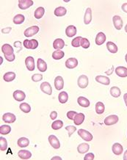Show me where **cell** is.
Masks as SVG:
<instances>
[{
	"mask_svg": "<svg viewBox=\"0 0 127 160\" xmlns=\"http://www.w3.org/2000/svg\"><path fill=\"white\" fill-rule=\"evenodd\" d=\"M78 66V60L76 58H69L66 61V66L69 69L75 68Z\"/></svg>",
	"mask_w": 127,
	"mask_h": 160,
	"instance_id": "8fae6325",
	"label": "cell"
},
{
	"mask_svg": "<svg viewBox=\"0 0 127 160\" xmlns=\"http://www.w3.org/2000/svg\"><path fill=\"white\" fill-rule=\"evenodd\" d=\"M2 52H3L4 54L7 55V56H9V55L14 54V51L13 49L12 46L8 44H4L2 47Z\"/></svg>",
	"mask_w": 127,
	"mask_h": 160,
	"instance_id": "9a60e30c",
	"label": "cell"
},
{
	"mask_svg": "<svg viewBox=\"0 0 127 160\" xmlns=\"http://www.w3.org/2000/svg\"><path fill=\"white\" fill-rule=\"evenodd\" d=\"M112 71H113V67H112V69H111L110 71H107V72H106V73H109L108 75H111V73H112Z\"/></svg>",
	"mask_w": 127,
	"mask_h": 160,
	"instance_id": "11a10c76",
	"label": "cell"
},
{
	"mask_svg": "<svg viewBox=\"0 0 127 160\" xmlns=\"http://www.w3.org/2000/svg\"><path fill=\"white\" fill-rule=\"evenodd\" d=\"M78 134L82 137V140L87 141V142H90V141H91L93 140V135L91 134V133H90L89 131H86L84 129L79 130Z\"/></svg>",
	"mask_w": 127,
	"mask_h": 160,
	"instance_id": "7a4b0ae2",
	"label": "cell"
},
{
	"mask_svg": "<svg viewBox=\"0 0 127 160\" xmlns=\"http://www.w3.org/2000/svg\"><path fill=\"white\" fill-rule=\"evenodd\" d=\"M112 22H113V24L115 29H118V30H121L122 29L124 22H123L122 18L119 15H115V16H113Z\"/></svg>",
	"mask_w": 127,
	"mask_h": 160,
	"instance_id": "277c9868",
	"label": "cell"
},
{
	"mask_svg": "<svg viewBox=\"0 0 127 160\" xmlns=\"http://www.w3.org/2000/svg\"><path fill=\"white\" fill-rule=\"evenodd\" d=\"M90 146L87 143H81L77 147V151L80 154H85L89 151Z\"/></svg>",
	"mask_w": 127,
	"mask_h": 160,
	"instance_id": "83f0119b",
	"label": "cell"
},
{
	"mask_svg": "<svg viewBox=\"0 0 127 160\" xmlns=\"http://www.w3.org/2000/svg\"><path fill=\"white\" fill-rule=\"evenodd\" d=\"M80 45H81V46L82 48H84V49H87V48L90 47V42H89L88 40L87 39V38H82V39L81 41V43H80Z\"/></svg>",
	"mask_w": 127,
	"mask_h": 160,
	"instance_id": "7bdbcfd3",
	"label": "cell"
},
{
	"mask_svg": "<svg viewBox=\"0 0 127 160\" xmlns=\"http://www.w3.org/2000/svg\"><path fill=\"white\" fill-rule=\"evenodd\" d=\"M34 4L32 0H19V8L21 10H27L29 7L32 6Z\"/></svg>",
	"mask_w": 127,
	"mask_h": 160,
	"instance_id": "ba28073f",
	"label": "cell"
},
{
	"mask_svg": "<svg viewBox=\"0 0 127 160\" xmlns=\"http://www.w3.org/2000/svg\"><path fill=\"white\" fill-rule=\"evenodd\" d=\"M125 31L126 32V33H127V24L126 25V27H125Z\"/></svg>",
	"mask_w": 127,
	"mask_h": 160,
	"instance_id": "6f0895ef",
	"label": "cell"
},
{
	"mask_svg": "<svg viewBox=\"0 0 127 160\" xmlns=\"http://www.w3.org/2000/svg\"><path fill=\"white\" fill-rule=\"evenodd\" d=\"M24 46L26 49H35L38 46V42L35 39H32L29 41V40H25L24 41Z\"/></svg>",
	"mask_w": 127,
	"mask_h": 160,
	"instance_id": "6da1fadb",
	"label": "cell"
},
{
	"mask_svg": "<svg viewBox=\"0 0 127 160\" xmlns=\"http://www.w3.org/2000/svg\"><path fill=\"white\" fill-rule=\"evenodd\" d=\"M110 94L111 96L115 98H118L121 94V89L118 87H112L110 89Z\"/></svg>",
	"mask_w": 127,
	"mask_h": 160,
	"instance_id": "e575fe53",
	"label": "cell"
},
{
	"mask_svg": "<svg viewBox=\"0 0 127 160\" xmlns=\"http://www.w3.org/2000/svg\"><path fill=\"white\" fill-rule=\"evenodd\" d=\"M82 39V38L80 36L79 37H77L76 38H74L73 41H72L71 42V45L74 47H80L81 45H80V43H81V41Z\"/></svg>",
	"mask_w": 127,
	"mask_h": 160,
	"instance_id": "b9f144b4",
	"label": "cell"
},
{
	"mask_svg": "<svg viewBox=\"0 0 127 160\" xmlns=\"http://www.w3.org/2000/svg\"><path fill=\"white\" fill-rule=\"evenodd\" d=\"M25 64L29 71H32L35 70V60L32 57H27L25 59Z\"/></svg>",
	"mask_w": 127,
	"mask_h": 160,
	"instance_id": "4fadbf2b",
	"label": "cell"
},
{
	"mask_svg": "<svg viewBox=\"0 0 127 160\" xmlns=\"http://www.w3.org/2000/svg\"><path fill=\"white\" fill-rule=\"evenodd\" d=\"M124 101H125L126 105V107H127V93H125V94H124Z\"/></svg>",
	"mask_w": 127,
	"mask_h": 160,
	"instance_id": "f5cc1de1",
	"label": "cell"
},
{
	"mask_svg": "<svg viewBox=\"0 0 127 160\" xmlns=\"http://www.w3.org/2000/svg\"><path fill=\"white\" fill-rule=\"evenodd\" d=\"M11 131V127L10 126L8 125H3L0 127V134H8Z\"/></svg>",
	"mask_w": 127,
	"mask_h": 160,
	"instance_id": "f35d334b",
	"label": "cell"
},
{
	"mask_svg": "<svg viewBox=\"0 0 127 160\" xmlns=\"http://www.w3.org/2000/svg\"><path fill=\"white\" fill-rule=\"evenodd\" d=\"M112 152L117 156H119L123 152V146L120 143H115L112 147Z\"/></svg>",
	"mask_w": 127,
	"mask_h": 160,
	"instance_id": "603a6c76",
	"label": "cell"
},
{
	"mask_svg": "<svg viewBox=\"0 0 127 160\" xmlns=\"http://www.w3.org/2000/svg\"><path fill=\"white\" fill-rule=\"evenodd\" d=\"M49 142L50 145L55 149H58L60 148V143L57 137L54 135H50L49 137Z\"/></svg>",
	"mask_w": 127,
	"mask_h": 160,
	"instance_id": "52a82bcc",
	"label": "cell"
},
{
	"mask_svg": "<svg viewBox=\"0 0 127 160\" xmlns=\"http://www.w3.org/2000/svg\"><path fill=\"white\" fill-rule=\"evenodd\" d=\"M115 73L120 77H126L127 68L124 67V66H118L115 68Z\"/></svg>",
	"mask_w": 127,
	"mask_h": 160,
	"instance_id": "e0dca14e",
	"label": "cell"
},
{
	"mask_svg": "<svg viewBox=\"0 0 127 160\" xmlns=\"http://www.w3.org/2000/svg\"><path fill=\"white\" fill-rule=\"evenodd\" d=\"M2 120H3V121H5V123H8V124H13V123H14L15 121L16 117H15V115H13V113L7 112L3 115V116H2Z\"/></svg>",
	"mask_w": 127,
	"mask_h": 160,
	"instance_id": "9c48e42d",
	"label": "cell"
},
{
	"mask_svg": "<svg viewBox=\"0 0 127 160\" xmlns=\"http://www.w3.org/2000/svg\"><path fill=\"white\" fill-rule=\"evenodd\" d=\"M39 29H39V27L38 26H32L31 27H29L28 29H27L24 31V35L26 37H27V38L32 37L33 35H36L38 32Z\"/></svg>",
	"mask_w": 127,
	"mask_h": 160,
	"instance_id": "8992f818",
	"label": "cell"
},
{
	"mask_svg": "<svg viewBox=\"0 0 127 160\" xmlns=\"http://www.w3.org/2000/svg\"><path fill=\"white\" fill-rule=\"evenodd\" d=\"M40 90L42 92L48 95H52V88L51 85L47 82H44L40 85Z\"/></svg>",
	"mask_w": 127,
	"mask_h": 160,
	"instance_id": "30bf717a",
	"label": "cell"
},
{
	"mask_svg": "<svg viewBox=\"0 0 127 160\" xmlns=\"http://www.w3.org/2000/svg\"><path fill=\"white\" fill-rule=\"evenodd\" d=\"M42 79H43V76H42V74H39V73L38 74L35 73L32 76V80L33 82H39Z\"/></svg>",
	"mask_w": 127,
	"mask_h": 160,
	"instance_id": "f6af8a7d",
	"label": "cell"
},
{
	"mask_svg": "<svg viewBox=\"0 0 127 160\" xmlns=\"http://www.w3.org/2000/svg\"><path fill=\"white\" fill-rule=\"evenodd\" d=\"M104 109H105V107H104V104H103L102 102H97V104H96V112L97 114H102V113H104Z\"/></svg>",
	"mask_w": 127,
	"mask_h": 160,
	"instance_id": "8d00e7d4",
	"label": "cell"
},
{
	"mask_svg": "<svg viewBox=\"0 0 127 160\" xmlns=\"http://www.w3.org/2000/svg\"><path fill=\"white\" fill-rule=\"evenodd\" d=\"M64 54H65L63 51H61L60 49H57L52 53V57L54 59H60L64 57Z\"/></svg>",
	"mask_w": 127,
	"mask_h": 160,
	"instance_id": "836d02e7",
	"label": "cell"
},
{
	"mask_svg": "<svg viewBox=\"0 0 127 160\" xmlns=\"http://www.w3.org/2000/svg\"><path fill=\"white\" fill-rule=\"evenodd\" d=\"M65 46V42L63 39H60V38H57L56 39L53 43V47L55 49H61L64 47Z\"/></svg>",
	"mask_w": 127,
	"mask_h": 160,
	"instance_id": "d4e9b609",
	"label": "cell"
},
{
	"mask_svg": "<svg viewBox=\"0 0 127 160\" xmlns=\"http://www.w3.org/2000/svg\"><path fill=\"white\" fill-rule=\"evenodd\" d=\"M38 68L40 72H45L47 69V65L43 59H38Z\"/></svg>",
	"mask_w": 127,
	"mask_h": 160,
	"instance_id": "484cf974",
	"label": "cell"
},
{
	"mask_svg": "<svg viewBox=\"0 0 127 160\" xmlns=\"http://www.w3.org/2000/svg\"><path fill=\"white\" fill-rule=\"evenodd\" d=\"M13 98L17 101H22L26 98V95L22 90H15L13 93Z\"/></svg>",
	"mask_w": 127,
	"mask_h": 160,
	"instance_id": "5bb4252c",
	"label": "cell"
},
{
	"mask_svg": "<svg viewBox=\"0 0 127 160\" xmlns=\"http://www.w3.org/2000/svg\"><path fill=\"white\" fill-rule=\"evenodd\" d=\"M118 120H119V118H118V116L115 115H110L108 116V117H106V118L104 119V122L105 125L112 126L117 124Z\"/></svg>",
	"mask_w": 127,
	"mask_h": 160,
	"instance_id": "3957f363",
	"label": "cell"
},
{
	"mask_svg": "<svg viewBox=\"0 0 127 160\" xmlns=\"http://www.w3.org/2000/svg\"><path fill=\"white\" fill-rule=\"evenodd\" d=\"M66 34L69 38L74 37L77 34V28H76V27L73 26V25L68 27L66 29Z\"/></svg>",
	"mask_w": 127,
	"mask_h": 160,
	"instance_id": "d6986e66",
	"label": "cell"
},
{
	"mask_svg": "<svg viewBox=\"0 0 127 160\" xmlns=\"http://www.w3.org/2000/svg\"><path fill=\"white\" fill-rule=\"evenodd\" d=\"M121 8H122L123 11L127 13V3H124L123 4L122 6H121Z\"/></svg>",
	"mask_w": 127,
	"mask_h": 160,
	"instance_id": "816d5d0a",
	"label": "cell"
},
{
	"mask_svg": "<svg viewBox=\"0 0 127 160\" xmlns=\"http://www.w3.org/2000/svg\"><path fill=\"white\" fill-rule=\"evenodd\" d=\"M84 115L83 113H77L74 119V122L76 125H81L84 121Z\"/></svg>",
	"mask_w": 127,
	"mask_h": 160,
	"instance_id": "7402d4cb",
	"label": "cell"
},
{
	"mask_svg": "<svg viewBox=\"0 0 127 160\" xmlns=\"http://www.w3.org/2000/svg\"><path fill=\"white\" fill-rule=\"evenodd\" d=\"M57 117V112L53 111V112H51L50 117H51V119H52V120H55L56 117Z\"/></svg>",
	"mask_w": 127,
	"mask_h": 160,
	"instance_id": "681fc988",
	"label": "cell"
},
{
	"mask_svg": "<svg viewBox=\"0 0 127 160\" xmlns=\"http://www.w3.org/2000/svg\"><path fill=\"white\" fill-rule=\"evenodd\" d=\"M29 144V139L26 138V137H21L18 140V145L21 148H24V147H27Z\"/></svg>",
	"mask_w": 127,
	"mask_h": 160,
	"instance_id": "f1b7e54d",
	"label": "cell"
},
{
	"mask_svg": "<svg viewBox=\"0 0 127 160\" xmlns=\"http://www.w3.org/2000/svg\"><path fill=\"white\" fill-rule=\"evenodd\" d=\"M44 8H43V7H39V8H38L37 9L35 10L34 15H35V17L37 18V19H40V18H41L42 17H43V15H44Z\"/></svg>",
	"mask_w": 127,
	"mask_h": 160,
	"instance_id": "4dcf8cb0",
	"label": "cell"
},
{
	"mask_svg": "<svg viewBox=\"0 0 127 160\" xmlns=\"http://www.w3.org/2000/svg\"><path fill=\"white\" fill-rule=\"evenodd\" d=\"M107 48L108 49V51L111 53H116L118 52V46L113 43V42H107Z\"/></svg>",
	"mask_w": 127,
	"mask_h": 160,
	"instance_id": "f546056e",
	"label": "cell"
},
{
	"mask_svg": "<svg viewBox=\"0 0 127 160\" xmlns=\"http://www.w3.org/2000/svg\"><path fill=\"white\" fill-rule=\"evenodd\" d=\"M20 109L22 112L25 113H28L31 111V107L27 103H22V104H21Z\"/></svg>",
	"mask_w": 127,
	"mask_h": 160,
	"instance_id": "60d3db41",
	"label": "cell"
},
{
	"mask_svg": "<svg viewBox=\"0 0 127 160\" xmlns=\"http://www.w3.org/2000/svg\"><path fill=\"white\" fill-rule=\"evenodd\" d=\"M54 87H55L56 90H61L64 87V80H63V77L60 76H57L54 79Z\"/></svg>",
	"mask_w": 127,
	"mask_h": 160,
	"instance_id": "7c38bea8",
	"label": "cell"
},
{
	"mask_svg": "<svg viewBox=\"0 0 127 160\" xmlns=\"http://www.w3.org/2000/svg\"><path fill=\"white\" fill-rule=\"evenodd\" d=\"M10 31H11V27H6V28H5V29H2V32L4 34L9 33Z\"/></svg>",
	"mask_w": 127,
	"mask_h": 160,
	"instance_id": "f907efd6",
	"label": "cell"
},
{
	"mask_svg": "<svg viewBox=\"0 0 127 160\" xmlns=\"http://www.w3.org/2000/svg\"><path fill=\"white\" fill-rule=\"evenodd\" d=\"M96 81L97 82H99L101 84L104 85H109L110 84V79H109L107 76H97L96 77Z\"/></svg>",
	"mask_w": 127,
	"mask_h": 160,
	"instance_id": "ac0fdd59",
	"label": "cell"
},
{
	"mask_svg": "<svg viewBox=\"0 0 127 160\" xmlns=\"http://www.w3.org/2000/svg\"><path fill=\"white\" fill-rule=\"evenodd\" d=\"M92 21V10L91 8H87L85 11V14L84 16V23L85 24H89Z\"/></svg>",
	"mask_w": 127,
	"mask_h": 160,
	"instance_id": "2e32d148",
	"label": "cell"
},
{
	"mask_svg": "<svg viewBox=\"0 0 127 160\" xmlns=\"http://www.w3.org/2000/svg\"><path fill=\"white\" fill-rule=\"evenodd\" d=\"M5 59L8 60V61L9 62H13L15 59V54H12V55H9V56H7V55H5Z\"/></svg>",
	"mask_w": 127,
	"mask_h": 160,
	"instance_id": "c3c4849f",
	"label": "cell"
},
{
	"mask_svg": "<svg viewBox=\"0 0 127 160\" xmlns=\"http://www.w3.org/2000/svg\"><path fill=\"white\" fill-rule=\"evenodd\" d=\"M124 160H127V150H126V152L124 153Z\"/></svg>",
	"mask_w": 127,
	"mask_h": 160,
	"instance_id": "db71d44e",
	"label": "cell"
},
{
	"mask_svg": "<svg viewBox=\"0 0 127 160\" xmlns=\"http://www.w3.org/2000/svg\"><path fill=\"white\" fill-rule=\"evenodd\" d=\"M77 102L81 107H88L90 106V101L87 99L83 97V96H80L77 99Z\"/></svg>",
	"mask_w": 127,
	"mask_h": 160,
	"instance_id": "cb8c5ba5",
	"label": "cell"
},
{
	"mask_svg": "<svg viewBox=\"0 0 127 160\" xmlns=\"http://www.w3.org/2000/svg\"><path fill=\"white\" fill-rule=\"evenodd\" d=\"M84 160H94V154L92 153H89L85 155L84 157Z\"/></svg>",
	"mask_w": 127,
	"mask_h": 160,
	"instance_id": "7dc6e473",
	"label": "cell"
},
{
	"mask_svg": "<svg viewBox=\"0 0 127 160\" xmlns=\"http://www.w3.org/2000/svg\"><path fill=\"white\" fill-rule=\"evenodd\" d=\"M78 86L80 88H86L88 85V78L85 75H82L79 77L77 82Z\"/></svg>",
	"mask_w": 127,
	"mask_h": 160,
	"instance_id": "5b68a950",
	"label": "cell"
},
{
	"mask_svg": "<svg viewBox=\"0 0 127 160\" xmlns=\"http://www.w3.org/2000/svg\"><path fill=\"white\" fill-rule=\"evenodd\" d=\"M15 76H16V75H15V73L14 72H8V73H6L3 76V79L5 82H9L13 81L14 79H15Z\"/></svg>",
	"mask_w": 127,
	"mask_h": 160,
	"instance_id": "4316f807",
	"label": "cell"
},
{
	"mask_svg": "<svg viewBox=\"0 0 127 160\" xmlns=\"http://www.w3.org/2000/svg\"><path fill=\"white\" fill-rule=\"evenodd\" d=\"M18 156L22 159H28L32 157V153L27 150H21L18 153Z\"/></svg>",
	"mask_w": 127,
	"mask_h": 160,
	"instance_id": "44dd1931",
	"label": "cell"
},
{
	"mask_svg": "<svg viewBox=\"0 0 127 160\" xmlns=\"http://www.w3.org/2000/svg\"><path fill=\"white\" fill-rule=\"evenodd\" d=\"M58 99L59 101H60L61 104H65L68 101V95L66 92H61L60 93L58 96Z\"/></svg>",
	"mask_w": 127,
	"mask_h": 160,
	"instance_id": "1f68e13d",
	"label": "cell"
},
{
	"mask_svg": "<svg viewBox=\"0 0 127 160\" xmlns=\"http://www.w3.org/2000/svg\"><path fill=\"white\" fill-rule=\"evenodd\" d=\"M66 129L68 132V137H70L72 134L75 132V131L77 130V127L74 126H68L66 127Z\"/></svg>",
	"mask_w": 127,
	"mask_h": 160,
	"instance_id": "ee69618b",
	"label": "cell"
},
{
	"mask_svg": "<svg viewBox=\"0 0 127 160\" xmlns=\"http://www.w3.org/2000/svg\"><path fill=\"white\" fill-rule=\"evenodd\" d=\"M24 16L22 14H18L13 18V23L15 24H21L24 22Z\"/></svg>",
	"mask_w": 127,
	"mask_h": 160,
	"instance_id": "d590c367",
	"label": "cell"
},
{
	"mask_svg": "<svg viewBox=\"0 0 127 160\" xmlns=\"http://www.w3.org/2000/svg\"><path fill=\"white\" fill-rule=\"evenodd\" d=\"M52 159H61L59 157H54V158H52Z\"/></svg>",
	"mask_w": 127,
	"mask_h": 160,
	"instance_id": "9f6ffc18",
	"label": "cell"
},
{
	"mask_svg": "<svg viewBox=\"0 0 127 160\" xmlns=\"http://www.w3.org/2000/svg\"><path fill=\"white\" fill-rule=\"evenodd\" d=\"M66 13H67V10L63 7H58L54 10V15L56 16H63L66 15Z\"/></svg>",
	"mask_w": 127,
	"mask_h": 160,
	"instance_id": "d6a6232c",
	"label": "cell"
},
{
	"mask_svg": "<svg viewBox=\"0 0 127 160\" xmlns=\"http://www.w3.org/2000/svg\"><path fill=\"white\" fill-rule=\"evenodd\" d=\"M106 41V35L105 34L103 33V32H99L98 33V35H96V43L98 46H101L103 43L105 42Z\"/></svg>",
	"mask_w": 127,
	"mask_h": 160,
	"instance_id": "ffe728a7",
	"label": "cell"
},
{
	"mask_svg": "<svg viewBox=\"0 0 127 160\" xmlns=\"http://www.w3.org/2000/svg\"><path fill=\"white\" fill-rule=\"evenodd\" d=\"M63 126V122L60 120H57L56 121H54L52 124V128L54 130H58L61 129Z\"/></svg>",
	"mask_w": 127,
	"mask_h": 160,
	"instance_id": "74e56055",
	"label": "cell"
},
{
	"mask_svg": "<svg viewBox=\"0 0 127 160\" xmlns=\"http://www.w3.org/2000/svg\"><path fill=\"white\" fill-rule=\"evenodd\" d=\"M77 112L75 111H69L67 113V117L68 118L70 119V120H72V121H74V117H75L76 115H77Z\"/></svg>",
	"mask_w": 127,
	"mask_h": 160,
	"instance_id": "bcb514c9",
	"label": "cell"
},
{
	"mask_svg": "<svg viewBox=\"0 0 127 160\" xmlns=\"http://www.w3.org/2000/svg\"><path fill=\"white\" fill-rule=\"evenodd\" d=\"M8 148V142L7 140L4 137H0V150L2 151H5Z\"/></svg>",
	"mask_w": 127,
	"mask_h": 160,
	"instance_id": "ab89813d",
	"label": "cell"
},
{
	"mask_svg": "<svg viewBox=\"0 0 127 160\" xmlns=\"http://www.w3.org/2000/svg\"><path fill=\"white\" fill-rule=\"evenodd\" d=\"M125 59H126V63H127V54H126V57H125Z\"/></svg>",
	"mask_w": 127,
	"mask_h": 160,
	"instance_id": "680465c9",
	"label": "cell"
}]
</instances>
